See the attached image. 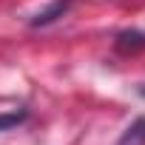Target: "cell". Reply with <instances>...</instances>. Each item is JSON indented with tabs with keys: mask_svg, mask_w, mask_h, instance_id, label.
<instances>
[{
	"mask_svg": "<svg viewBox=\"0 0 145 145\" xmlns=\"http://www.w3.org/2000/svg\"><path fill=\"white\" fill-rule=\"evenodd\" d=\"M68 9H71V0H51L43 12H37V14L31 17V26H34V29H37V26H48V23L60 20Z\"/></svg>",
	"mask_w": 145,
	"mask_h": 145,
	"instance_id": "1",
	"label": "cell"
},
{
	"mask_svg": "<svg viewBox=\"0 0 145 145\" xmlns=\"http://www.w3.org/2000/svg\"><path fill=\"white\" fill-rule=\"evenodd\" d=\"M117 145H145V117H137L122 131V137L117 139Z\"/></svg>",
	"mask_w": 145,
	"mask_h": 145,
	"instance_id": "2",
	"label": "cell"
},
{
	"mask_svg": "<svg viewBox=\"0 0 145 145\" xmlns=\"http://www.w3.org/2000/svg\"><path fill=\"white\" fill-rule=\"evenodd\" d=\"M117 48L120 51H139V48H145V34L142 31H122L120 37H117Z\"/></svg>",
	"mask_w": 145,
	"mask_h": 145,
	"instance_id": "3",
	"label": "cell"
},
{
	"mask_svg": "<svg viewBox=\"0 0 145 145\" xmlns=\"http://www.w3.org/2000/svg\"><path fill=\"white\" fill-rule=\"evenodd\" d=\"M26 120V111H12V114H0V131H9L14 128L17 122Z\"/></svg>",
	"mask_w": 145,
	"mask_h": 145,
	"instance_id": "4",
	"label": "cell"
}]
</instances>
